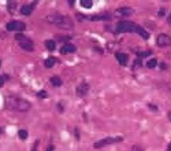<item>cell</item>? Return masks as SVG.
Wrapping results in <instances>:
<instances>
[{"label":"cell","mask_w":171,"mask_h":151,"mask_svg":"<svg viewBox=\"0 0 171 151\" xmlns=\"http://www.w3.org/2000/svg\"><path fill=\"white\" fill-rule=\"evenodd\" d=\"M32 104L29 103L28 100L22 99V97H17V96H10L6 100V108L12 110V111H21L25 113L28 110H30Z\"/></svg>","instance_id":"cell-1"},{"label":"cell","mask_w":171,"mask_h":151,"mask_svg":"<svg viewBox=\"0 0 171 151\" xmlns=\"http://www.w3.org/2000/svg\"><path fill=\"white\" fill-rule=\"evenodd\" d=\"M48 22L54 23L59 29H73V26H74L73 19L67 15H51V17H48Z\"/></svg>","instance_id":"cell-2"},{"label":"cell","mask_w":171,"mask_h":151,"mask_svg":"<svg viewBox=\"0 0 171 151\" xmlns=\"http://www.w3.org/2000/svg\"><path fill=\"white\" fill-rule=\"evenodd\" d=\"M138 25L130 21H119L116 23V33H137Z\"/></svg>","instance_id":"cell-3"},{"label":"cell","mask_w":171,"mask_h":151,"mask_svg":"<svg viewBox=\"0 0 171 151\" xmlns=\"http://www.w3.org/2000/svg\"><path fill=\"white\" fill-rule=\"evenodd\" d=\"M15 40L18 41V44L25 51L32 52V51L34 50V44H33V41L30 39H28L25 34H22V33H17V34H15Z\"/></svg>","instance_id":"cell-4"},{"label":"cell","mask_w":171,"mask_h":151,"mask_svg":"<svg viewBox=\"0 0 171 151\" xmlns=\"http://www.w3.org/2000/svg\"><path fill=\"white\" fill-rule=\"evenodd\" d=\"M123 140V137L122 136H118V137H104L101 140L96 141V143L93 144V147L95 148H101L104 146H110V144H114V143H121Z\"/></svg>","instance_id":"cell-5"},{"label":"cell","mask_w":171,"mask_h":151,"mask_svg":"<svg viewBox=\"0 0 171 151\" xmlns=\"http://www.w3.org/2000/svg\"><path fill=\"white\" fill-rule=\"evenodd\" d=\"M6 29H7L8 32H19L21 33L26 29V25L21 21H11L6 25Z\"/></svg>","instance_id":"cell-6"},{"label":"cell","mask_w":171,"mask_h":151,"mask_svg":"<svg viewBox=\"0 0 171 151\" xmlns=\"http://www.w3.org/2000/svg\"><path fill=\"white\" fill-rule=\"evenodd\" d=\"M156 44L162 48L163 47H170L171 45V37L168 36V34H166V33H160V34L156 37Z\"/></svg>","instance_id":"cell-7"},{"label":"cell","mask_w":171,"mask_h":151,"mask_svg":"<svg viewBox=\"0 0 171 151\" xmlns=\"http://www.w3.org/2000/svg\"><path fill=\"white\" fill-rule=\"evenodd\" d=\"M88 92H89V84L88 83L79 84L78 88H77V95H78L79 97H84L88 95Z\"/></svg>","instance_id":"cell-8"},{"label":"cell","mask_w":171,"mask_h":151,"mask_svg":"<svg viewBox=\"0 0 171 151\" xmlns=\"http://www.w3.org/2000/svg\"><path fill=\"white\" fill-rule=\"evenodd\" d=\"M133 10L130 7H121L115 11V15L116 17H127V15H132Z\"/></svg>","instance_id":"cell-9"},{"label":"cell","mask_w":171,"mask_h":151,"mask_svg":"<svg viewBox=\"0 0 171 151\" xmlns=\"http://www.w3.org/2000/svg\"><path fill=\"white\" fill-rule=\"evenodd\" d=\"M75 45H73V44H64L63 47L60 48V52L62 54H71V52H75Z\"/></svg>","instance_id":"cell-10"},{"label":"cell","mask_w":171,"mask_h":151,"mask_svg":"<svg viewBox=\"0 0 171 151\" xmlns=\"http://www.w3.org/2000/svg\"><path fill=\"white\" fill-rule=\"evenodd\" d=\"M115 56H116V59L119 61V63H121L122 66H126V65H127V59H129L127 54H123V52H118Z\"/></svg>","instance_id":"cell-11"},{"label":"cell","mask_w":171,"mask_h":151,"mask_svg":"<svg viewBox=\"0 0 171 151\" xmlns=\"http://www.w3.org/2000/svg\"><path fill=\"white\" fill-rule=\"evenodd\" d=\"M33 6H34V4H25V6H22L21 14L22 15H30L33 11Z\"/></svg>","instance_id":"cell-12"},{"label":"cell","mask_w":171,"mask_h":151,"mask_svg":"<svg viewBox=\"0 0 171 151\" xmlns=\"http://www.w3.org/2000/svg\"><path fill=\"white\" fill-rule=\"evenodd\" d=\"M57 62L56 58H47L45 62H44V66H45L47 69H49V67H54V65Z\"/></svg>","instance_id":"cell-13"},{"label":"cell","mask_w":171,"mask_h":151,"mask_svg":"<svg viewBox=\"0 0 171 151\" xmlns=\"http://www.w3.org/2000/svg\"><path fill=\"white\" fill-rule=\"evenodd\" d=\"M89 19H93V21H100V19H110L111 15L110 14H103V15H93V17H86Z\"/></svg>","instance_id":"cell-14"},{"label":"cell","mask_w":171,"mask_h":151,"mask_svg":"<svg viewBox=\"0 0 171 151\" xmlns=\"http://www.w3.org/2000/svg\"><path fill=\"white\" fill-rule=\"evenodd\" d=\"M45 47H47V50L54 51L55 47H56V44H55L54 40H47V41H45Z\"/></svg>","instance_id":"cell-15"},{"label":"cell","mask_w":171,"mask_h":151,"mask_svg":"<svg viewBox=\"0 0 171 151\" xmlns=\"http://www.w3.org/2000/svg\"><path fill=\"white\" fill-rule=\"evenodd\" d=\"M51 84H52V85H55V86H60L62 85V80L59 78V77H56V76H55V77H51Z\"/></svg>","instance_id":"cell-16"},{"label":"cell","mask_w":171,"mask_h":151,"mask_svg":"<svg viewBox=\"0 0 171 151\" xmlns=\"http://www.w3.org/2000/svg\"><path fill=\"white\" fill-rule=\"evenodd\" d=\"M81 6L84 8H92L93 1L92 0H81Z\"/></svg>","instance_id":"cell-17"},{"label":"cell","mask_w":171,"mask_h":151,"mask_svg":"<svg viewBox=\"0 0 171 151\" xmlns=\"http://www.w3.org/2000/svg\"><path fill=\"white\" fill-rule=\"evenodd\" d=\"M18 136L22 140H26V139H28V132H26L25 129H21V130H18Z\"/></svg>","instance_id":"cell-18"},{"label":"cell","mask_w":171,"mask_h":151,"mask_svg":"<svg viewBox=\"0 0 171 151\" xmlns=\"http://www.w3.org/2000/svg\"><path fill=\"white\" fill-rule=\"evenodd\" d=\"M146 66H148V67H149V69L156 67V66H157V61H156V59H155V58H152V59H149V62L146 63Z\"/></svg>","instance_id":"cell-19"},{"label":"cell","mask_w":171,"mask_h":151,"mask_svg":"<svg viewBox=\"0 0 171 151\" xmlns=\"http://www.w3.org/2000/svg\"><path fill=\"white\" fill-rule=\"evenodd\" d=\"M152 54V51H143V52H137V55H138L140 58H145L148 56V55Z\"/></svg>","instance_id":"cell-20"},{"label":"cell","mask_w":171,"mask_h":151,"mask_svg":"<svg viewBox=\"0 0 171 151\" xmlns=\"http://www.w3.org/2000/svg\"><path fill=\"white\" fill-rule=\"evenodd\" d=\"M37 96L41 97V99H45L47 97V91H40L39 94H37Z\"/></svg>","instance_id":"cell-21"},{"label":"cell","mask_w":171,"mask_h":151,"mask_svg":"<svg viewBox=\"0 0 171 151\" xmlns=\"http://www.w3.org/2000/svg\"><path fill=\"white\" fill-rule=\"evenodd\" d=\"M39 146H40V140H36L34 144H33V147H32V151H37L39 150Z\"/></svg>","instance_id":"cell-22"},{"label":"cell","mask_w":171,"mask_h":151,"mask_svg":"<svg viewBox=\"0 0 171 151\" xmlns=\"http://www.w3.org/2000/svg\"><path fill=\"white\" fill-rule=\"evenodd\" d=\"M14 6H15L14 1H10V3H8V10H10L11 12H14Z\"/></svg>","instance_id":"cell-23"},{"label":"cell","mask_w":171,"mask_h":151,"mask_svg":"<svg viewBox=\"0 0 171 151\" xmlns=\"http://www.w3.org/2000/svg\"><path fill=\"white\" fill-rule=\"evenodd\" d=\"M132 151H144V150L140 147V146H137V144H135V146H133V147H132Z\"/></svg>","instance_id":"cell-24"},{"label":"cell","mask_w":171,"mask_h":151,"mask_svg":"<svg viewBox=\"0 0 171 151\" xmlns=\"http://www.w3.org/2000/svg\"><path fill=\"white\" fill-rule=\"evenodd\" d=\"M134 66H141V59H135V61H134Z\"/></svg>","instance_id":"cell-25"},{"label":"cell","mask_w":171,"mask_h":151,"mask_svg":"<svg viewBox=\"0 0 171 151\" xmlns=\"http://www.w3.org/2000/svg\"><path fill=\"white\" fill-rule=\"evenodd\" d=\"M148 107H149V108H152L153 111H156V110H157V107H156V106H155V104H148Z\"/></svg>","instance_id":"cell-26"},{"label":"cell","mask_w":171,"mask_h":151,"mask_svg":"<svg viewBox=\"0 0 171 151\" xmlns=\"http://www.w3.org/2000/svg\"><path fill=\"white\" fill-rule=\"evenodd\" d=\"M3 84H4V77H1V76H0V88L3 86Z\"/></svg>","instance_id":"cell-27"},{"label":"cell","mask_w":171,"mask_h":151,"mask_svg":"<svg viewBox=\"0 0 171 151\" xmlns=\"http://www.w3.org/2000/svg\"><path fill=\"white\" fill-rule=\"evenodd\" d=\"M54 150H55V147L52 146V144H51V146H48V148H47V151H54Z\"/></svg>","instance_id":"cell-28"},{"label":"cell","mask_w":171,"mask_h":151,"mask_svg":"<svg viewBox=\"0 0 171 151\" xmlns=\"http://www.w3.org/2000/svg\"><path fill=\"white\" fill-rule=\"evenodd\" d=\"M57 108H59V111H63V106H62L60 103L57 104Z\"/></svg>","instance_id":"cell-29"},{"label":"cell","mask_w":171,"mask_h":151,"mask_svg":"<svg viewBox=\"0 0 171 151\" xmlns=\"http://www.w3.org/2000/svg\"><path fill=\"white\" fill-rule=\"evenodd\" d=\"M157 15H159V17H162V15H164V10H160V11H159V12H157Z\"/></svg>","instance_id":"cell-30"},{"label":"cell","mask_w":171,"mask_h":151,"mask_svg":"<svg viewBox=\"0 0 171 151\" xmlns=\"http://www.w3.org/2000/svg\"><path fill=\"white\" fill-rule=\"evenodd\" d=\"M167 22H168V23H170V25H171V12H170V14H168V18H167Z\"/></svg>","instance_id":"cell-31"},{"label":"cell","mask_w":171,"mask_h":151,"mask_svg":"<svg viewBox=\"0 0 171 151\" xmlns=\"http://www.w3.org/2000/svg\"><path fill=\"white\" fill-rule=\"evenodd\" d=\"M167 117H168V121L171 122V111H168V114H167Z\"/></svg>","instance_id":"cell-32"},{"label":"cell","mask_w":171,"mask_h":151,"mask_svg":"<svg viewBox=\"0 0 171 151\" xmlns=\"http://www.w3.org/2000/svg\"><path fill=\"white\" fill-rule=\"evenodd\" d=\"M168 151H171V144H170V146H168Z\"/></svg>","instance_id":"cell-33"}]
</instances>
